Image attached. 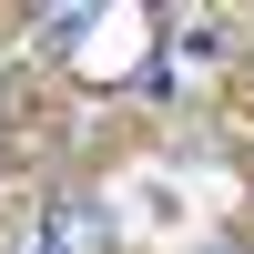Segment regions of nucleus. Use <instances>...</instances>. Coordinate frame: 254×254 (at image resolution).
<instances>
[{
	"mask_svg": "<svg viewBox=\"0 0 254 254\" xmlns=\"http://www.w3.org/2000/svg\"><path fill=\"white\" fill-rule=\"evenodd\" d=\"M51 244L61 254H102L112 244V214H102V203H51Z\"/></svg>",
	"mask_w": 254,
	"mask_h": 254,
	"instance_id": "nucleus-1",
	"label": "nucleus"
}]
</instances>
